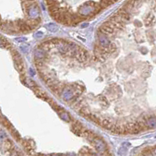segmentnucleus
Wrapping results in <instances>:
<instances>
[{"mask_svg": "<svg viewBox=\"0 0 156 156\" xmlns=\"http://www.w3.org/2000/svg\"><path fill=\"white\" fill-rule=\"evenodd\" d=\"M100 31L101 33L104 35H106V36H111V35L115 33L114 27L112 26V24L109 21H107L106 23H104V24L100 28Z\"/></svg>", "mask_w": 156, "mask_h": 156, "instance_id": "f257e3e1", "label": "nucleus"}, {"mask_svg": "<svg viewBox=\"0 0 156 156\" xmlns=\"http://www.w3.org/2000/svg\"><path fill=\"white\" fill-rule=\"evenodd\" d=\"M75 57L77 58L78 60H79V62H82V63L85 62L89 59L88 53L85 51V49H82L81 48L79 49V51H78L77 54L75 55Z\"/></svg>", "mask_w": 156, "mask_h": 156, "instance_id": "f03ea898", "label": "nucleus"}, {"mask_svg": "<svg viewBox=\"0 0 156 156\" xmlns=\"http://www.w3.org/2000/svg\"><path fill=\"white\" fill-rule=\"evenodd\" d=\"M115 124V122H114L112 120H111V119H108V118L101 119L100 122V125H101L104 128L107 129V130H111V129L114 126Z\"/></svg>", "mask_w": 156, "mask_h": 156, "instance_id": "7ed1b4c3", "label": "nucleus"}, {"mask_svg": "<svg viewBox=\"0 0 156 156\" xmlns=\"http://www.w3.org/2000/svg\"><path fill=\"white\" fill-rule=\"evenodd\" d=\"M87 118L89 120H90V121H92V122H96L97 124H100V120H101L98 115H96V114H93V113H90V114H89V115L87 117Z\"/></svg>", "mask_w": 156, "mask_h": 156, "instance_id": "20e7f679", "label": "nucleus"}, {"mask_svg": "<svg viewBox=\"0 0 156 156\" xmlns=\"http://www.w3.org/2000/svg\"><path fill=\"white\" fill-rule=\"evenodd\" d=\"M79 113H80L81 115H83V116L85 117V118H87L91 112H90V111L89 110V108L87 107H83V106L79 109Z\"/></svg>", "mask_w": 156, "mask_h": 156, "instance_id": "39448f33", "label": "nucleus"}, {"mask_svg": "<svg viewBox=\"0 0 156 156\" xmlns=\"http://www.w3.org/2000/svg\"><path fill=\"white\" fill-rule=\"evenodd\" d=\"M36 65L37 66V68H41V67H42V66H43V63H42V62L40 60H37L36 61Z\"/></svg>", "mask_w": 156, "mask_h": 156, "instance_id": "423d86ee", "label": "nucleus"}]
</instances>
